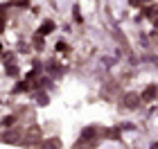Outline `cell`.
<instances>
[{
  "instance_id": "1",
  "label": "cell",
  "mask_w": 158,
  "mask_h": 149,
  "mask_svg": "<svg viewBox=\"0 0 158 149\" xmlns=\"http://www.w3.org/2000/svg\"><path fill=\"white\" fill-rule=\"evenodd\" d=\"M50 30H54V23H52V20H48V23H45V25H43L41 30H39V34H41V36H45V34H48Z\"/></svg>"
},
{
  "instance_id": "2",
  "label": "cell",
  "mask_w": 158,
  "mask_h": 149,
  "mask_svg": "<svg viewBox=\"0 0 158 149\" xmlns=\"http://www.w3.org/2000/svg\"><path fill=\"white\" fill-rule=\"evenodd\" d=\"M154 95H156V90H154V86H152L145 95H142V99H154Z\"/></svg>"
}]
</instances>
